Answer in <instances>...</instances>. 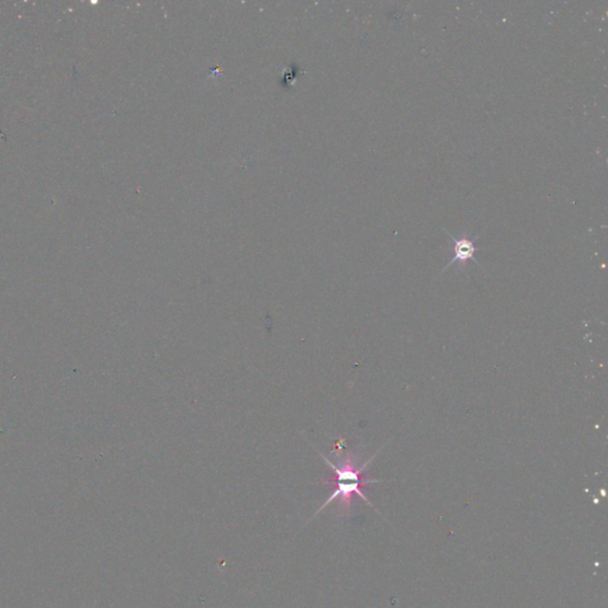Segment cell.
<instances>
[{"instance_id":"6da1fadb","label":"cell","mask_w":608,"mask_h":608,"mask_svg":"<svg viewBox=\"0 0 608 608\" xmlns=\"http://www.w3.org/2000/svg\"><path fill=\"white\" fill-rule=\"evenodd\" d=\"M384 446L380 448L379 451H377L370 460L359 465V458L353 453H347L345 456H340L338 465L333 463L331 460H328L324 455H321V458H324L326 465L332 468L334 472V477L326 480H321V484L324 485L332 486L333 492L327 500L324 502V505L321 506L320 509L316 511L315 514L310 518V521L321 514L329 504H332L334 500H339V509L341 514H348L352 511V502H353V495H359L363 502H366L368 506H371L372 509H375V506L372 505L371 502L368 500V497L363 494V486L375 484V482H383L384 480H377V479H363V474L368 465L371 463L372 460L377 456V454L383 449ZM378 512V511H377ZM378 514H380L378 512Z\"/></svg>"},{"instance_id":"7a4b0ae2","label":"cell","mask_w":608,"mask_h":608,"mask_svg":"<svg viewBox=\"0 0 608 608\" xmlns=\"http://www.w3.org/2000/svg\"><path fill=\"white\" fill-rule=\"evenodd\" d=\"M447 233L449 234L451 240L454 241V257L449 261V264L447 265L446 268L443 269L442 273H444L454 263L465 264L467 261H472L479 264V261L475 258V253H477V251H479V249L475 246L474 239H470L467 234L462 238H455L449 232H447Z\"/></svg>"}]
</instances>
